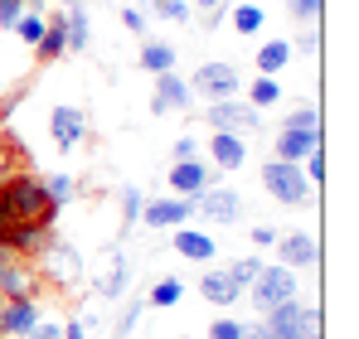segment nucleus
<instances>
[{"mask_svg":"<svg viewBox=\"0 0 359 339\" xmlns=\"http://www.w3.org/2000/svg\"><path fill=\"white\" fill-rule=\"evenodd\" d=\"M175 252L180 257H189V262H214L219 257V242H214V233L209 228H175Z\"/></svg>","mask_w":359,"mask_h":339,"instance_id":"17","label":"nucleus"},{"mask_svg":"<svg viewBox=\"0 0 359 339\" xmlns=\"http://www.w3.org/2000/svg\"><path fill=\"white\" fill-rule=\"evenodd\" d=\"M25 339H63V325H59V320H39Z\"/></svg>","mask_w":359,"mask_h":339,"instance_id":"35","label":"nucleus"},{"mask_svg":"<svg viewBox=\"0 0 359 339\" xmlns=\"http://www.w3.org/2000/svg\"><path fill=\"white\" fill-rule=\"evenodd\" d=\"M204 121H209L214 131H229V136H243V141H248V131L262 126V112L248 107L243 97H224V102H209V107H204Z\"/></svg>","mask_w":359,"mask_h":339,"instance_id":"9","label":"nucleus"},{"mask_svg":"<svg viewBox=\"0 0 359 339\" xmlns=\"http://www.w3.org/2000/svg\"><path fill=\"white\" fill-rule=\"evenodd\" d=\"M257 267H262V257H238V262L229 267V277H233L238 286H248L252 277H257Z\"/></svg>","mask_w":359,"mask_h":339,"instance_id":"34","label":"nucleus"},{"mask_svg":"<svg viewBox=\"0 0 359 339\" xmlns=\"http://www.w3.org/2000/svg\"><path fill=\"white\" fill-rule=\"evenodd\" d=\"M189 92L204 97V102H224V97H243V73L229 63V58H209L194 68L189 78Z\"/></svg>","mask_w":359,"mask_h":339,"instance_id":"5","label":"nucleus"},{"mask_svg":"<svg viewBox=\"0 0 359 339\" xmlns=\"http://www.w3.org/2000/svg\"><path fill=\"white\" fill-rule=\"evenodd\" d=\"M44 29H49V20H44V10H34V5H29V10L20 15V25H15L10 34H20V39H25V44L34 49V44L44 39Z\"/></svg>","mask_w":359,"mask_h":339,"instance_id":"26","label":"nucleus"},{"mask_svg":"<svg viewBox=\"0 0 359 339\" xmlns=\"http://www.w3.org/2000/svg\"><path fill=\"white\" fill-rule=\"evenodd\" d=\"M180 296H184V282H175V277H161V282L146 291V305H156V310H170V305H180Z\"/></svg>","mask_w":359,"mask_h":339,"instance_id":"25","label":"nucleus"},{"mask_svg":"<svg viewBox=\"0 0 359 339\" xmlns=\"http://www.w3.org/2000/svg\"><path fill=\"white\" fill-rule=\"evenodd\" d=\"M165 179H170V189H175L180 199H194V194H204V189L214 184V170H209L204 160H199V155H194V160H175Z\"/></svg>","mask_w":359,"mask_h":339,"instance_id":"14","label":"nucleus"},{"mask_svg":"<svg viewBox=\"0 0 359 339\" xmlns=\"http://www.w3.org/2000/svg\"><path fill=\"white\" fill-rule=\"evenodd\" d=\"M292 49H301V54L311 58V54H316V49H320V34H316V29H306V34H301L297 44H292Z\"/></svg>","mask_w":359,"mask_h":339,"instance_id":"39","label":"nucleus"},{"mask_svg":"<svg viewBox=\"0 0 359 339\" xmlns=\"http://www.w3.org/2000/svg\"><path fill=\"white\" fill-rule=\"evenodd\" d=\"M141 204H146V199H141V189H136V184H121V228H136V223H141Z\"/></svg>","mask_w":359,"mask_h":339,"instance_id":"28","label":"nucleus"},{"mask_svg":"<svg viewBox=\"0 0 359 339\" xmlns=\"http://www.w3.org/2000/svg\"><path fill=\"white\" fill-rule=\"evenodd\" d=\"M151 10H156L161 20H175V25H184V20H189V0H156Z\"/></svg>","mask_w":359,"mask_h":339,"instance_id":"30","label":"nucleus"},{"mask_svg":"<svg viewBox=\"0 0 359 339\" xmlns=\"http://www.w3.org/2000/svg\"><path fill=\"white\" fill-rule=\"evenodd\" d=\"M229 20H233V29H238V34H257V29H262V20H267V10H262L257 0H248V5H233V15H229Z\"/></svg>","mask_w":359,"mask_h":339,"instance_id":"27","label":"nucleus"},{"mask_svg":"<svg viewBox=\"0 0 359 339\" xmlns=\"http://www.w3.org/2000/svg\"><path fill=\"white\" fill-rule=\"evenodd\" d=\"M320 5H325V0H287V10L297 15L301 25H316V20H320Z\"/></svg>","mask_w":359,"mask_h":339,"instance_id":"31","label":"nucleus"},{"mask_svg":"<svg viewBox=\"0 0 359 339\" xmlns=\"http://www.w3.org/2000/svg\"><path fill=\"white\" fill-rule=\"evenodd\" d=\"M49 136H54V146H59V151H78V146L88 141V112L59 102V107L49 112Z\"/></svg>","mask_w":359,"mask_h":339,"instance_id":"10","label":"nucleus"},{"mask_svg":"<svg viewBox=\"0 0 359 339\" xmlns=\"http://www.w3.org/2000/svg\"><path fill=\"white\" fill-rule=\"evenodd\" d=\"M170 155H175V160H194V155H199V141H194V136H180L175 146H170Z\"/></svg>","mask_w":359,"mask_h":339,"instance_id":"36","label":"nucleus"},{"mask_svg":"<svg viewBox=\"0 0 359 339\" xmlns=\"http://www.w3.org/2000/svg\"><path fill=\"white\" fill-rule=\"evenodd\" d=\"M252 58H257V73L277 78V73H282V68L297 58V49H292V39H267V44H262V49H257Z\"/></svg>","mask_w":359,"mask_h":339,"instance_id":"19","label":"nucleus"},{"mask_svg":"<svg viewBox=\"0 0 359 339\" xmlns=\"http://www.w3.org/2000/svg\"><path fill=\"white\" fill-rule=\"evenodd\" d=\"M141 5H146V10H151V5H156V0H141Z\"/></svg>","mask_w":359,"mask_h":339,"instance_id":"44","label":"nucleus"},{"mask_svg":"<svg viewBox=\"0 0 359 339\" xmlns=\"http://www.w3.org/2000/svg\"><path fill=\"white\" fill-rule=\"evenodd\" d=\"M243 296L257 305V315H267V310H277L282 300L301 296V272L282 267V262H267V267H257V277H252V282L243 286Z\"/></svg>","mask_w":359,"mask_h":339,"instance_id":"4","label":"nucleus"},{"mask_svg":"<svg viewBox=\"0 0 359 339\" xmlns=\"http://www.w3.org/2000/svg\"><path fill=\"white\" fill-rule=\"evenodd\" d=\"M311 151H320V107H316V102L287 112L282 131L272 136V160H292V165H301Z\"/></svg>","mask_w":359,"mask_h":339,"instance_id":"1","label":"nucleus"},{"mask_svg":"<svg viewBox=\"0 0 359 339\" xmlns=\"http://www.w3.org/2000/svg\"><path fill=\"white\" fill-rule=\"evenodd\" d=\"M39 179H44V194H49L54 209H68L73 204V194H78V179L73 174H39Z\"/></svg>","mask_w":359,"mask_h":339,"instance_id":"24","label":"nucleus"},{"mask_svg":"<svg viewBox=\"0 0 359 339\" xmlns=\"http://www.w3.org/2000/svg\"><path fill=\"white\" fill-rule=\"evenodd\" d=\"M165 112H194V92L180 73H161L156 78V97H151V116H165Z\"/></svg>","mask_w":359,"mask_h":339,"instance_id":"12","label":"nucleus"},{"mask_svg":"<svg viewBox=\"0 0 359 339\" xmlns=\"http://www.w3.org/2000/svg\"><path fill=\"white\" fill-rule=\"evenodd\" d=\"M141 219H146V228H184L189 219H194V199H180V194H170V199H151V204H141Z\"/></svg>","mask_w":359,"mask_h":339,"instance_id":"13","label":"nucleus"},{"mask_svg":"<svg viewBox=\"0 0 359 339\" xmlns=\"http://www.w3.org/2000/svg\"><path fill=\"white\" fill-rule=\"evenodd\" d=\"M262 189L277 199V204H287V209H301L306 199H311V179H306V170L292 165V160H267L262 165Z\"/></svg>","mask_w":359,"mask_h":339,"instance_id":"6","label":"nucleus"},{"mask_svg":"<svg viewBox=\"0 0 359 339\" xmlns=\"http://www.w3.org/2000/svg\"><path fill=\"white\" fill-rule=\"evenodd\" d=\"M209 155H214V170H243L248 141H243V136H229V131H214V136H209Z\"/></svg>","mask_w":359,"mask_h":339,"instance_id":"18","label":"nucleus"},{"mask_svg":"<svg viewBox=\"0 0 359 339\" xmlns=\"http://www.w3.org/2000/svg\"><path fill=\"white\" fill-rule=\"evenodd\" d=\"M63 339H93L88 335V320H68V325H63Z\"/></svg>","mask_w":359,"mask_h":339,"instance_id":"40","label":"nucleus"},{"mask_svg":"<svg viewBox=\"0 0 359 339\" xmlns=\"http://www.w3.org/2000/svg\"><path fill=\"white\" fill-rule=\"evenodd\" d=\"M180 339H189V335H180Z\"/></svg>","mask_w":359,"mask_h":339,"instance_id":"46","label":"nucleus"},{"mask_svg":"<svg viewBox=\"0 0 359 339\" xmlns=\"http://www.w3.org/2000/svg\"><path fill=\"white\" fill-rule=\"evenodd\" d=\"M5 97H10V88H5V83H0V107H5Z\"/></svg>","mask_w":359,"mask_h":339,"instance_id":"43","label":"nucleus"},{"mask_svg":"<svg viewBox=\"0 0 359 339\" xmlns=\"http://www.w3.org/2000/svg\"><path fill=\"white\" fill-rule=\"evenodd\" d=\"M199 296L209 300V305H219V310H229L233 300L243 296V286L229 277V267H209L204 277H199Z\"/></svg>","mask_w":359,"mask_h":339,"instance_id":"16","label":"nucleus"},{"mask_svg":"<svg viewBox=\"0 0 359 339\" xmlns=\"http://www.w3.org/2000/svg\"><path fill=\"white\" fill-rule=\"evenodd\" d=\"M262 335L267 339H320V305H311V300H282L277 310H267L262 315Z\"/></svg>","mask_w":359,"mask_h":339,"instance_id":"3","label":"nucleus"},{"mask_svg":"<svg viewBox=\"0 0 359 339\" xmlns=\"http://www.w3.org/2000/svg\"><path fill=\"white\" fill-rule=\"evenodd\" d=\"M199 10H229V0H194Z\"/></svg>","mask_w":359,"mask_h":339,"instance_id":"41","label":"nucleus"},{"mask_svg":"<svg viewBox=\"0 0 359 339\" xmlns=\"http://www.w3.org/2000/svg\"><path fill=\"white\" fill-rule=\"evenodd\" d=\"M63 34H68V49H73V54H83V49L93 44V25H88V10H83V5H68V10H63Z\"/></svg>","mask_w":359,"mask_h":339,"instance_id":"20","label":"nucleus"},{"mask_svg":"<svg viewBox=\"0 0 359 339\" xmlns=\"http://www.w3.org/2000/svg\"><path fill=\"white\" fill-rule=\"evenodd\" d=\"M301 170H306L311 184H325V174H330V170H325V151H311V155L301 160Z\"/></svg>","mask_w":359,"mask_h":339,"instance_id":"32","label":"nucleus"},{"mask_svg":"<svg viewBox=\"0 0 359 339\" xmlns=\"http://www.w3.org/2000/svg\"><path fill=\"white\" fill-rule=\"evenodd\" d=\"M39 300H5L0 305V339H25L39 325Z\"/></svg>","mask_w":359,"mask_h":339,"instance_id":"15","label":"nucleus"},{"mask_svg":"<svg viewBox=\"0 0 359 339\" xmlns=\"http://www.w3.org/2000/svg\"><path fill=\"white\" fill-rule=\"evenodd\" d=\"M126 277H131V267H126V252L112 247V267H107V277L97 282V296L102 300H121V291H126Z\"/></svg>","mask_w":359,"mask_h":339,"instance_id":"23","label":"nucleus"},{"mask_svg":"<svg viewBox=\"0 0 359 339\" xmlns=\"http://www.w3.org/2000/svg\"><path fill=\"white\" fill-rule=\"evenodd\" d=\"M194 219H204L209 228L243 223V194L229 189V184H209L204 194H194Z\"/></svg>","mask_w":359,"mask_h":339,"instance_id":"8","label":"nucleus"},{"mask_svg":"<svg viewBox=\"0 0 359 339\" xmlns=\"http://www.w3.org/2000/svg\"><path fill=\"white\" fill-rule=\"evenodd\" d=\"M39 291H44V282H39L34 262L0 247V296L5 300H39Z\"/></svg>","mask_w":359,"mask_h":339,"instance_id":"7","label":"nucleus"},{"mask_svg":"<svg viewBox=\"0 0 359 339\" xmlns=\"http://www.w3.org/2000/svg\"><path fill=\"white\" fill-rule=\"evenodd\" d=\"M243 102H248V107H257V112L277 107V102H282V83H277V78H267V73H257V78H252V88H243Z\"/></svg>","mask_w":359,"mask_h":339,"instance_id":"21","label":"nucleus"},{"mask_svg":"<svg viewBox=\"0 0 359 339\" xmlns=\"http://www.w3.org/2000/svg\"><path fill=\"white\" fill-rule=\"evenodd\" d=\"M121 25H126L131 34H146V15H141L136 5H126V10H121Z\"/></svg>","mask_w":359,"mask_h":339,"instance_id":"37","label":"nucleus"},{"mask_svg":"<svg viewBox=\"0 0 359 339\" xmlns=\"http://www.w3.org/2000/svg\"><path fill=\"white\" fill-rule=\"evenodd\" d=\"M204 339H243V320H233V315H219V320L204 330Z\"/></svg>","mask_w":359,"mask_h":339,"instance_id":"29","label":"nucleus"},{"mask_svg":"<svg viewBox=\"0 0 359 339\" xmlns=\"http://www.w3.org/2000/svg\"><path fill=\"white\" fill-rule=\"evenodd\" d=\"M29 5H39V0H29Z\"/></svg>","mask_w":359,"mask_h":339,"instance_id":"45","label":"nucleus"},{"mask_svg":"<svg viewBox=\"0 0 359 339\" xmlns=\"http://www.w3.org/2000/svg\"><path fill=\"white\" fill-rule=\"evenodd\" d=\"M277 237H282V233H277V228H267V223L252 228V247H277Z\"/></svg>","mask_w":359,"mask_h":339,"instance_id":"38","label":"nucleus"},{"mask_svg":"<svg viewBox=\"0 0 359 339\" xmlns=\"http://www.w3.org/2000/svg\"><path fill=\"white\" fill-rule=\"evenodd\" d=\"M243 339H267V335H262V325H243Z\"/></svg>","mask_w":359,"mask_h":339,"instance_id":"42","label":"nucleus"},{"mask_svg":"<svg viewBox=\"0 0 359 339\" xmlns=\"http://www.w3.org/2000/svg\"><path fill=\"white\" fill-rule=\"evenodd\" d=\"M25 10H29V0H0V29H15Z\"/></svg>","mask_w":359,"mask_h":339,"instance_id":"33","label":"nucleus"},{"mask_svg":"<svg viewBox=\"0 0 359 339\" xmlns=\"http://www.w3.org/2000/svg\"><path fill=\"white\" fill-rule=\"evenodd\" d=\"M29 262H34L39 282L54 286V291H78V286H83V277H88V267H83V252H78L73 242H63V237H54V242H49L44 252H34Z\"/></svg>","mask_w":359,"mask_h":339,"instance_id":"2","label":"nucleus"},{"mask_svg":"<svg viewBox=\"0 0 359 339\" xmlns=\"http://www.w3.org/2000/svg\"><path fill=\"white\" fill-rule=\"evenodd\" d=\"M277 262L282 267H292V272H311L316 262H320V242H316V233H282L277 237Z\"/></svg>","mask_w":359,"mask_h":339,"instance_id":"11","label":"nucleus"},{"mask_svg":"<svg viewBox=\"0 0 359 339\" xmlns=\"http://www.w3.org/2000/svg\"><path fill=\"white\" fill-rule=\"evenodd\" d=\"M141 68L146 73H175V44H165V39H146L141 44Z\"/></svg>","mask_w":359,"mask_h":339,"instance_id":"22","label":"nucleus"}]
</instances>
